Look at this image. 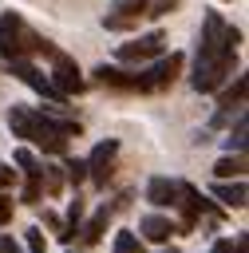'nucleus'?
<instances>
[{
    "instance_id": "nucleus-4",
    "label": "nucleus",
    "mask_w": 249,
    "mask_h": 253,
    "mask_svg": "<svg viewBox=\"0 0 249 253\" xmlns=\"http://www.w3.org/2000/svg\"><path fill=\"white\" fill-rule=\"evenodd\" d=\"M47 83L55 87L59 99H67V95H83V91H87V79H83L79 63H75L67 51H55V55H51V75H47Z\"/></svg>"
},
{
    "instance_id": "nucleus-27",
    "label": "nucleus",
    "mask_w": 249,
    "mask_h": 253,
    "mask_svg": "<svg viewBox=\"0 0 249 253\" xmlns=\"http://www.w3.org/2000/svg\"><path fill=\"white\" fill-rule=\"evenodd\" d=\"M0 253H20V245L12 237H0Z\"/></svg>"
},
{
    "instance_id": "nucleus-17",
    "label": "nucleus",
    "mask_w": 249,
    "mask_h": 253,
    "mask_svg": "<svg viewBox=\"0 0 249 253\" xmlns=\"http://www.w3.org/2000/svg\"><path fill=\"white\" fill-rule=\"evenodd\" d=\"M115 253H142V241H138V233H130V229H119V233H115Z\"/></svg>"
},
{
    "instance_id": "nucleus-19",
    "label": "nucleus",
    "mask_w": 249,
    "mask_h": 253,
    "mask_svg": "<svg viewBox=\"0 0 249 253\" xmlns=\"http://www.w3.org/2000/svg\"><path fill=\"white\" fill-rule=\"evenodd\" d=\"M79 217H83V202L75 198V202H71V210H67V225H63V237H59V241H71V237L79 233Z\"/></svg>"
},
{
    "instance_id": "nucleus-23",
    "label": "nucleus",
    "mask_w": 249,
    "mask_h": 253,
    "mask_svg": "<svg viewBox=\"0 0 249 253\" xmlns=\"http://www.w3.org/2000/svg\"><path fill=\"white\" fill-rule=\"evenodd\" d=\"M8 221H12V198H8V194H0V229H4Z\"/></svg>"
},
{
    "instance_id": "nucleus-15",
    "label": "nucleus",
    "mask_w": 249,
    "mask_h": 253,
    "mask_svg": "<svg viewBox=\"0 0 249 253\" xmlns=\"http://www.w3.org/2000/svg\"><path fill=\"white\" fill-rule=\"evenodd\" d=\"M107 221H111V206H103V210H99V213H95V217H91V221H87V225L79 229L83 245H95V241H99V237L107 233Z\"/></svg>"
},
{
    "instance_id": "nucleus-6",
    "label": "nucleus",
    "mask_w": 249,
    "mask_h": 253,
    "mask_svg": "<svg viewBox=\"0 0 249 253\" xmlns=\"http://www.w3.org/2000/svg\"><path fill=\"white\" fill-rule=\"evenodd\" d=\"M182 51H170V55H162V59H154L150 67H142L138 71V79H142V91H166L174 79H178V71H182Z\"/></svg>"
},
{
    "instance_id": "nucleus-20",
    "label": "nucleus",
    "mask_w": 249,
    "mask_h": 253,
    "mask_svg": "<svg viewBox=\"0 0 249 253\" xmlns=\"http://www.w3.org/2000/svg\"><path fill=\"white\" fill-rule=\"evenodd\" d=\"M83 178H87V162H83V158H67V182L79 186Z\"/></svg>"
},
{
    "instance_id": "nucleus-2",
    "label": "nucleus",
    "mask_w": 249,
    "mask_h": 253,
    "mask_svg": "<svg viewBox=\"0 0 249 253\" xmlns=\"http://www.w3.org/2000/svg\"><path fill=\"white\" fill-rule=\"evenodd\" d=\"M8 126H12L16 138H28V142H36L47 154H67V138L79 134V123L43 115L36 107H12L8 111Z\"/></svg>"
},
{
    "instance_id": "nucleus-8",
    "label": "nucleus",
    "mask_w": 249,
    "mask_h": 253,
    "mask_svg": "<svg viewBox=\"0 0 249 253\" xmlns=\"http://www.w3.org/2000/svg\"><path fill=\"white\" fill-rule=\"evenodd\" d=\"M8 71H12V75H16L20 83H28L32 91H40V95H47V99H55V107H63V99L55 95V87L47 83V75H43V71H40L36 63H28V59H12V63H8Z\"/></svg>"
},
{
    "instance_id": "nucleus-24",
    "label": "nucleus",
    "mask_w": 249,
    "mask_h": 253,
    "mask_svg": "<svg viewBox=\"0 0 249 253\" xmlns=\"http://www.w3.org/2000/svg\"><path fill=\"white\" fill-rule=\"evenodd\" d=\"M12 178H16V170H12V166H4V162H0V194H4V190H8V186H12Z\"/></svg>"
},
{
    "instance_id": "nucleus-14",
    "label": "nucleus",
    "mask_w": 249,
    "mask_h": 253,
    "mask_svg": "<svg viewBox=\"0 0 249 253\" xmlns=\"http://www.w3.org/2000/svg\"><path fill=\"white\" fill-rule=\"evenodd\" d=\"M245 87H249V79L245 75H237L221 95H217V107H225V111H233V107H245Z\"/></svg>"
},
{
    "instance_id": "nucleus-12",
    "label": "nucleus",
    "mask_w": 249,
    "mask_h": 253,
    "mask_svg": "<svg viewBox=\"0 0 249 253\" xmlns=\"http://www.w3.org/2000/svg\"><path fill=\"white\" fill-rule=\"evenodd\" d=\"M213 198L225 202L229 210H241L245 198H249V190H245V182H213Z\"/></svg>"
},
{
    "instance_id": "nucleus-13",
    "label": "nucleus",
    "mask_w": 249,
    "mask_h": 253,
    "mask_svg": "<svg viewBox=\"0 0 249 253\" xmlns=\"http://www.w3.org/2000/svg\"><path fill=\"white\" fill-rule=\"evenodd\" d=\"M213 174H217V182H241V174H245V154H225V158H217L213 162Z\"/></svg>"
},
{
    "instance_id": "nucleus-3",
    "label": "nucleus",
    "mask_w": 249,
    "mask_h": 253,
    "mask_svg": "<svg viewBox=\"0 0 249 253\" xmlns=\"http://www.w3.org/2000/svg\"><path fill=\"white\" fill-rule=\"evenodd\" d=\"M59 47L51 43V40H43V36H36L28 24H24V16L20 12H4L0 16V55H4V63H12V59H28V55H55Z\"/></svg>"
},
{
    "instance_id": "nucleus-1",
    "label": "nucleus",
    "mask_w": 249,
    "mask_h": 253,
    "mask_svg": "<svg viewBox=\"0 0 249 253\" xmlns=\"http://www.w3.org/2000/svg\"><path fill=\"white\" fill-rule=\"evenodd\" d=\"M237 43L241 32L229 28L217 12H206L202 20V36H198V59H194V75L190 87L202 95H213L225 87V79L233 75V59H237Z\"/></svg>"
},
{
    "instance_id": "nucleus-10",
    "label": "nucleus",
    "mask_w": 249,
    "mask_h": 253,
    "mask_svg": "<svg viewBox=\"0 0 249 253\" xmlns=\"http://www.w3.org/2000/svg\"><path fill=\"white\" fill-rule=\"evenodd\" d=\"M138 233H142L146 241H154V245H166L170 233H178V229H174L170 217H162V213H146V217L138 221Z\"/></svg>"
},
{
    "instance_id": "nucleus-30",
    "label": "nucleus",
    "mask_w": 249,
    "mask_h": 253,
    "mask_svg": "<svg viewBox=\"0 0 249 253\" xmlns=\"http://www.w3.org/2000/svg\"><path fill=\"white\" fill-rule=\"evenodd\" d=\"M162 253H178V249H162Z\"/></svg>"
},
{
    "instance_id": "nucleus-16",
    "label": "nucleus",
    "mask_w": 249,
    "mask_h": 253,
    "mask_svg": "<svg viewBox=\"0 0 249 253\" xmlns=\"http://www.w3.org/2000/svg\"><path fill=\"white\" fill-rule=\"evenodd\" d=\"M12 158H16V166H24V174H28V178H36V182H40V174H43V166L36 162V154H32V150H24V146H20V150H16Z\"/></svg>"
},
{
    "instance_id": "nucleus-5",
    "label": "nucleus",
    "mask_w": 249,
    "mask_h": 253,
    "mask_svg": "<svg viewBox=\"0 0 249 253\" xmlns=\"http://www.w3.org/2000/svg\"><path fill=\"white\" fill-rule=\"evenodd\" d=\"M162 55H166V36H162V32H146V36H138V40L119 43V59H123V63H154V59H162Z\"/></svg>"
},
{
    "instance_id": "nucleus-9",
    "label": "nucleus",
    "mask_w": 249,
    "mask_h": 253,
    "mask_svg": "<svg viewBox=\"0 0 249 253\" xmlns=\"http://www.w3.org/2000/svg\"><path fill=\"white\" fill-rule=\"evenodd\" d=\"M91 75H95L103 87H115V91H142L138 71H123V67H107V63H99Z\"/></svg>"
},
{
    "instance_id": "nucleus-7",
    "label": "nucleus",
    "mask_w": 249,
    "mask_h": 253,
    "mask_svg": "<svg viewBox=\"0 0 249 253\" xmlns=\"http://www.w3.org/2000/svg\"><path fill=\"white\" fill-rule=\"evenodd\" d=\"M115 154H119V138H103L83 162H87V178L95 182V186H107V178H111V166H115Z\"/></svg>"
},
{
    "instance_id": "nucleus-26",
    "label": "nucleus",
    "mask_w": 249,
    "mask_h": 253,
    "mask_svg": "<svg viewBox=\"0 0 249 253\" xmlns=\"http://www.w3.org/2000/svg\"><path fill=\"white\" fill-rule=\"evenodd\" d=\"M229 253H249V233H237V241L229 245Z\"/></svg>"
},
{
    "instance_id": "nucleus-28",
    "label": "nucleus",
    "mask_w": 249,
    "mask_h": 253,
    "mask_svg": "<svg viewBox=\"0 0 249 253\" xmlns=\"http://www.w3.org/2000/svg\"><path fill=\"white\" fill-rule=\"evenodd\" d=\"M43 221H47V225H51L55 233H63V225H59V217H55V213H43Z\"/></svg>"
},
{
    "instance_id": "nucleus-29",
    "label": "nucleus",
    "mask_w": 249,
    "mask_h": 253,
    "mask_svg": "<svg viewBox=\"0 0 249 253\" xmlns=\"http://www.w3.org/2000/svg\"><path fill=\"white\" fill-rule=\"evenodd\" d=\"M213 253H229V241H217V245H213Z\"/></svg>"
},
{
    "instance_id": "nucleus-18",
    "label": "nucleus",
    "mask_w": 249,
    "mask_h": 253,
    "mask_svg": "<svg viewBox=\"0 0 249 253\" xmlns=\"http://www.w3.org/2000/svg\"><path fill=\"white\" fill-rule=\"evenodd\" d=\"M245 130H249V123H245V115H241V119H237V126H233V134L225 138L229 154H245Z\"/></svg>"
},
{
    "instance_id": "nucleus-22",
    "label": "nucleus",
    "mask_w": 249,
    "mask_h": 253,
    "mask_svg": "<svg viewBox=\"0 0 249 253\" xmlns=\"http://www.w3.org/2000/svg\"><path fill=\"white\" fill-rule=\"evenodd\" d=\"M178 8V0H150L146 4V16H166V12H174Z\"/></svg>"
},
{
    "instance_id": "nucleus-25",
    "label": "nucleus",
    "mask_w": 249,
    "mask_h": 253,
    "mask_svg": "<svg viewBox=\"0 0 249 253\" xmlns=\"http://www.w3.org/2000/svg\"><path fill=\"white\" fill-rule=\"evenodd\" d=\"M24 202H40V182L28 178V190H24Z\"/></svg>"
},
{
    "instance_id": "nucleus-11",
    "label": "nucleus",
    "mask_w": 249,
    "mask_h": 253,
    "mask_svg": "<svg viewBox=\"0 0 249 253\" xmlns=\"http://www.w3.org/2000/svg\"><path fill=\"white\" fill-rule=\"evenodd\" d=\"M146 202H154V206H178V182L174 178H150L146 182Z\"/></svg>"
},
{
    "instance_id": "nucleus-21",
    "label": "nucleus",
    "mask_w": 249,
    "mask_h": 253,
    "mask_svg": "<svg viewBox=\"0 0 249 253\" xmlns=\"http://www.w3.org/2000/svg\"><path fill=\"white\" fill-rule=\"evenodd\" d=\"M24 241H28V253H47V241H43V233L32 225V229H24Z\"/></svg>"
}]
</instances>
